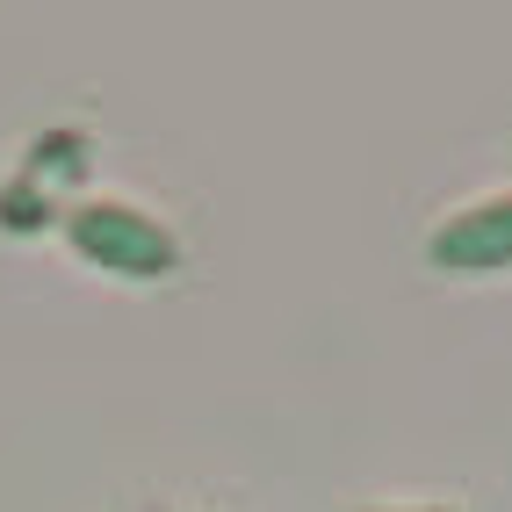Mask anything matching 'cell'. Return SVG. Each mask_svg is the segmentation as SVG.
I'll return each instance as SVG.
<instances>
[{
    "label": "cell",
    "instance_id": "1",
    "mask_svg": "<svg viewBox=\"0 0 512 512\" xmlns=\"http://www.w3.org/2000/svg\"><path fill=\"white\" fill-rule=\"evenodd\" d=\"M65 238H73V253L87 267L123 275V282H159V275L181 267V238L152 210H138V202H80L65 217Z\"/></svg>",
    "mask_w": 512,
    "mask_h": 512
},
{
    "label": "cell",
    "instance_id": "2",
    "mask_svg": "<svg viewBox=\"0 0 512 512\" xmlns=\"http://www.w3.org/2000/svg\"><path fill=\"white\" fill-rule=\"evenodd\" d=\"M426 260L448 275H505L512 267V195H484L469 210L440 217L426 238Z\"/></svg>",
    "mask_w": 512,
    "mask_h": 512
},
{
    "label": "cell",
    "instance_id": "3",
    "mask_svg": "<svg viewBox=\"0 0 512 512\" xmlns=\"http://www.w3.org/2000/svg\"><path fill=\"white\" fill-rule=\"evenodd\" d=\"M368 512H455V505H368Z\"/></svg>",
    "mask_w": 512,
    "mask_h": 512
}]
</instances>
